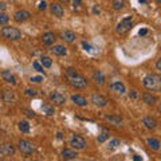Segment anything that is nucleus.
<instances>
[{
    "label": "nucleus",
    "instance_id": "obj_1",
    "mask_svg": "<svg viewBox=\"0 0 161 161\" xmlns=\"http://www.w3.org/2000/svg\"><path fill=\"white\" fill-rule=\"evenodd\" d=\"M142 85L148 90L160 92V89H161V79H160L158 75H156V74H148L147 77H144Z\"/></svg>",
    "mask_w": 161,
    "mask_h": 161
},
{
    "label": "nucleus",
    "instance_id": "obj_2",
    "mask_svg": "<svg viewBox=\"0 0 161 161\" xmlns=\"http://www.w3.org/2000/svg\"><path fill=\"white\" fill-rule=\"evenodd\" d=\"M0 35L6 39H9V40H18V39L22 38V32L15 27H3L0 30Z\"/></svg>",
    "mask_w": 161,
    "mask_h": 161
},
{
    "label": "nucleus",
    "instance_id": "obj_3",
    "mask_svg": "<svg viewBox=\"0 0 161 161\" xmlns=\"http://www.w3.org/2000/svg\"><path fill=\"white\" fill-rule=\"evenodd\" d=\"M67 78H69L70 85L75 89H85L87 86L86 78L82 77V75H79V74H75V75H73V77H67Z\"/></svg>",
    "mask_w": 161,
    "mask_h": 161
},
{
    "label": "nucleus",
    "instance_id": "obj_4",
    "mask_svg": "<svg viewBox=\"0 0 161 161\" xmlns=\"http://www.w3.org/2000/svg\"><path fill=\"white\" fill-rule=\"evenodd\" d=\"M18 147H19V150L22 152L23 154H26V156H30V154H32L35 152V145L31 142V141H28V140H20L19 141V144H18Z\"/></svg>",
    "mask_w": 161,
    "mask_h": 161
},
{
    "label": "nucleus",
    "instance_id": "obj_5",
    "mask_svg": "<svg viewBox=\"0 0 161 161\" xmlns=\"http://www.w3.org/2000/svg\"><path fill=\"white\" fill-rule=\"evenodd\" d=\"M130 28H132V16H128V18L121 20L117 24V28L115 30H117L118 34H125V32H128Z\"/></svg>",
    "mask_w": 161,
    "mask_h": 161
},
{
    "label": "nucleus",
    "instance_id": "obj_6",
    "mask_svg": "<svg viewBox=\"0 0 161 161\" xmlns=\"http://www.w3.org/2000/svg\"><path fill=\"white\" fill-rule=\"evenodd\" d=\"M70 145H71V148L74 149H85L86 148V140L83 137H80V136H73L71 140H70Z\"/></svg>",
    "mask_w": 161,
    "mask_h": 161
},
{
    "label": "nucleus",
    "instance_id": "obj_7",
    "mask_svg": "<svg viewBox=\"0 0 161 161\" xmlns=\"http://www.w3.org/2000/svg\"><path fill=\"white\" fill-rule=\"evenodd\" d=\"M14 154H15V148L12 144L6 142V144L0 145V156H3V157H11Z\"/></svg>",
    "mask_w": 161,
    "mask_h": 161
},
{
    "label": "nucleus",
    "instance_id": "obj_8",
    "mask_svg": "<svg viewBox=\"0 0 161 161\" xmlns=\"http://www.w3.org/2000/svg\"><path fill=\"white\" fill-rule=\"evenodd\" d=\"M30 16H31V14L28 11H26V9H19V11L15 12L14 19H15V22H18V23H23V22H26V20H28Z\"/></svg>",
    "mask_w": 161,
    "mask_h": 161
},
{
    "label": "nucleus",
    "instance_id": "obj_9",
    "mask_svg": "<svg viewBox=\"0 0 161 161\" xmlns=\"http://www.w3.org/2000/svg\"><path fill=\"white\" fill-rule=\"evenodd\" d=\"M50 99H51L54 103L59 105V106H62V105L66 102V97H64L62 93H59V92H53L51 94H50Z\"/></svg>",
    "mask_w": 161,
    "mask_h": 161
},
{
    "label": "nucleus",
    "instance_id": "obj_10",
    "mask_svg": "<svg viewBox=\"0 0 161 161\" xmlns=\"http://www.w3.org/2000/svg\"><path fill=\"white\" fill-rule=\"evenodd\" d=\"M50 11H51V14L54 15V16H57V18H62L64 15V9L59 3L50 4Z\"/></svg>",
    "mask_w": 161,
    "mask_h": 161
},
{
    "label": "nucleus",
    "instance_id": "obj_11",
    "mask_svg": "<svg viewBox=\"0 0 161 161\" xmlns=\"http://www.w3.org/2000/svg\"><path fill=\"white\" fill-rule=\"evenodd\" d=\"M92 102L98 108H105L108 105V99L99 94H93L92 95Z\"/></svg>",
    "mask_w": 161,
    "mask_h": 161
},
{
    "label": "nucleus",
    "instance_id": "obj_12",
    "mask_svg": "<svg viewBox=\"0 0 161 161\" xmlns=\"http://www.w3.org/2000/svg\"><path fill=\"white\" fill-rule=\"evenodd\" d=\"M110 90L117 94H125V92H126V87H125V85L122 82H119V80H114V82H112V85H110Z\"/></svg>",
    "mask_w": 161,
    "mask_h": 161
},
{
    "label": "nucleus",
    "instance_id": "obj_13",
    "mask_svg": "<svg viewBox=\"0 0 161 161\" xmlns=\"http://www.w3.org/2000/svg\"><path fill=\"white\" fill-rule=\"evenodd\" d=\"M0 97H2V99L4 101V102H7V103H11L14 102V99H15V94L12 90H9V89H4L2 94H0Z\"/></svg>",
    "mask_w": 161,
    "mask_h": 161
},
{
    "label": "nucleus",
    "instance_id": "obj_14",
    "mask_svg": "<svg viewBox=\"0 0 161 161\" xmlns=\"http://www.w3.org/2000/svg\"><path fill=\"white\" fill-rule=\"evenodd\" d=\"M142 124L148 130H154L156 126H157V121H156V118L150 117V115H148V117H145L142 119Z\"/></svg>",
    "mask_w": 161,
    "mask_h": 161
},
{
    "label": "nucleus",
    "instance_id": "obj_15",
    "mask_svg": "<svg viewBox=\"0 0 161 161\" xmlns=\"http://www.w3.org/2000/svg\"><path fill=\"white\" fill-rule=\"evenodd\" d=\"M75 38H77V36H75V34L73 31H69V30L60 32V39L64 40V42H67V43H73L75 40Z\"/></svg>",
    "mask_w": 161,
    "mask_h": 161
},
{
    "label": "nucleus",
    "instance_id": "obj_16",
    "mask_svg": "<svg viewBox=\"0 0 161 161\" xmlns=\"http://www.w3.org/2000/svg\"><path fill=\"white\" fill-rule=\"evenodd\" d=\"M93 80L99 86H103L105 85V75L102 71H99V70H95L93 73Z\"/></svg>",
    "mask_w": 161,
    "mask_h": 161
},
{
    "label": "nucleus",
    "instance_id": "obj_17",
    "mask_svg": "<svg viewBox=\"0 0 161 161\" xmlns=\"http://www.w3.org/2000/svg\"><path fill=\"white\" fill-rule=\"evenodd\" d=\"M55 35L54 32H46V34H43V36H42V42L43 44H46V46H51V44H54L55 42Z\"/></svg>",
    "mask_w": 161,
    "mask_h": 161
},
{
    "label": "nucleus",
    "instance_id": "obj_18",
    "mask_svg": "<svg viewBox=\"0 0 161 161\" xmlns=\"http://www.w3.org/2000/svg\"><path fill=\"white\" fill-rule=\"evenodd\" d=\"M51 51L54 55H58V57H66L67 55V50L64 46H62V44H57V46H54L51 48Z\"/></svg>",
    "mask_w": 161,
    "mask_h": 161
},
{
    "label": "nucleus",
    "instance_id": "obj_19",
    "mask_svg": "<svg viewBox=\"0 0 161 161\" xmlns=\"http://www.w3.org/2000/svg\"><path fill=\"white\" fill-rule=\"evenodd\" d=\"M71 101H73L75 105H78V106H82V108L87 105V99L85 98V97H82V95H79V94L71 95Z\"/></svg>",
    "mask_w": 161,
    "mask_h": 161
},
{
    "label": "nucleus",
    "instance_id": "obj_20",
    "mask_svg": "<svg viewBox=\"0 0 161 161\" xmlns=\"http://www.w3.org/2000/svg\"><path fill=\"white\" fill-rule=\"evenodd\" d=\"M2 78L6 80V82L11 83V85L16 83V78H15V75L11 74V71H8V70H4V71H2Z\"/></svg>",
    "mask_w": 161,
    "mask_h": 161
},
{
    "label": "nucleus",
    "instance_id": "obj_21",
    "mask_svg": "<svg viewBox=\"0 0 161 161\" xmlns=\"http://www.w3.org/2000/svg\"><path fill=\"white\" fill-rule=\"evenodd\" d=\"M142 101L148 105V106H153V105L156 103V101H157V98H156L153 94H150V93H145L142 95Z\"/></svg>",
    "mask_w": 161,
    "mask_h": 161
},
{
    "label": "nucleus",
    "instance_id": "obj_22",
    "mask_svg": "<svg viewBox=\"0 0 161 161\" xmlns=\"http://www.w3.org/2000/svg\"><path fill=\"white\" fill-rule=\"evenodd\" d=\"M77 152L75 150H71V149H63V152H62V158L64 160H74V158H77Z\"/></svg>",
    "mask_w": 161,
    "mask_h": 161
},
{
    "label": "nucleus",
    "instance_id": "obj_23",
    "mask_svg": "<svg viewBox=\"0 0 161 161\" xmlns=\"http://www.w3.org/2000/svg\"><path fill=\"white\" fill-rule=\"evenodd\" d=\"M105 121L113 124V125H121L122 124V118L118 117V115H105Z\"/></svg>",
    "mask_w": 161,
    "mask_h": 161
},
{
    "label": "nucleus",
    "instance_id": "obj_24",
    "mask_svg": "<svg viewBox=\"0 0 161 161\" xmlns=\"http://www.w3.org/2000/svg\"><path fill=\"white\" fill-rule=\"evenodd\" d=\"M147 142H148V145L150 148H152L153 150H160V141L157 140V138H154V137H149L148 140H147Z\"/></svg>",
    "mask_w": 161,
    "mask_h": 161
},
{
    "label": "nucleus",
    "instance_id": "obj_25",
    "mask_svg": "<svg viewBox=\"0 0 161 161\" xmlns=\"http://www.w3.org/2000/svg\"><path fill=\"white\" fill-rule=\"evenodd\" d=\"M40 63H42L43 67L48 69V67L53 66V59L50 57H47V55H42V57H40Z\"/></svg>",
    "mask_w": 161,
    "mask_h": 161
},
{
    "label": "nucleus",
    "instance_id": "obj_26",
    "mask_svg": "<svg viewBox=\"0 0 161 161\" xmlns=\"http://www.w3.org/2000/svg\"><path fill=\"white\" fill-rule=\"evenodd\" d=\"M19 130L23 133H28L30 132V124L27 121H20L19 122Z\"/></svg>",
    "mask_w": 161,
    "mask_h": 161
},
{
    "label": "nucleus",
    "instance_id": "obj_27",
    "mask_svg": "<svg viewBox=\"0 0 161 161\" xmlns=\"http://www.w3.org/2000/svg\"><path fill=\"white\" fill-rule=\"evenodd\" d=\"M42 110L46 114H48V115H53L54 113H55V110H54V108L51 106V105H48V103H43L42 105Z\"/></svg>",
    "mask_w": 161,
    "mask_h": 161
},
{
    "label": "nucleus",
    "instance_id": "obj_28",
    "mask_svg": "<svg viewBox=\"0 0 161 161\" xmlns=\"http://www.w3.org/2000/svg\"><path fill=\"white\" fill-rule=\"evenodd\" d=\"M125 6V0H113V8L114 9H122Z\"/></svg>",
    "mask_w": 161,
    "mask_h": 161
},
{
    "label": "nucleus",
    "instance_id": "obj_29",
    "mask_svg": "<svg viewBox=\"0 0 161 161\" xmlns=\"http://www.w3.org/2000/svg\"><path fill=\"white\" fill-rule=\"evenodd\" d=\"M9 22V16L7 14H4V12H0V24H7Z\"/></svg>",
    "mask_w": 161,
    "mask_h": 161
},
{
    "label": "nucleus",
    "instance_id": "obj_30",
    "mask_svg": "<svg viewBox=\"0 0 161 161\" xmlns=\"http://www.w3.org/2000/svg\"><path fill=\"white\" fill-rule=\"evenodd\" d=\"M108 138H109V133L103 132V133L101 134V136H98V142H101V144H102V142H105V141H106Z\"/></svg>",
    "mask_w": 161,
    "mask_h": 161
},
{
    "label": "nucleus",
    "instance_id": "obj_31",
    "mask_svg": "<svg viewBox=\"0 0 161 161\" xmlns=\"http://www.w3.org/2000/svg\"><path fill=\"white\" fill-rule=\"evenodd\" d=\"M32 66H34V69L36 70L38 73H44V70H43V66H42V64H40L39 62H34V63H32Z\"/></svg>",
    "mask_w": 161,
    "mask_h": 161
},
{
    "label": "nucleus",
    "instance_id": "obj_32",
    "mask_svg": "<svg viewBox=\"0 0 161 161\" xmlns=\"http://www.w3.org/2000/svg\"><path fill=\"white\" fill-rule=\"evenodd\" d=\"M66 74H67V77H73V75L78 74V71H77V70H75L74 67H69V69L66 70Z\"/></svg>",
    "mask_w": 161,
    "mask_h": 161
},
{
    "label": "nucleus",
    "instance_id": "obj_33",
    "mask_svg": "<svg viewBox=\"0 0 161 161\" xmlns=\"http://www.w3.org/2000/svg\"><path fill=\"white\" fill-rule=\"evenodd\" d=\"M26 95L27 97H35V95H36V90L35 89H27L26 90Z\"/></svg>",
    "mask_w": 161,
    "mask_h": 161
},
{
    "label": "nucleus",
    "instance_id": "obj_34",
    "mask_svg": "<svg viewBox=\"0 0 161 161\" xmlns=\"http://www.w3.org/2000/svg\"><path fill=\"white\" fill-rule=\"evenodd\" d=\"M118 145H119V141H118V140H113V141H110L109 148H110V149H114V148H117Z\"/></svg>",
    "mask_w": 161,
    "mask_h": 161
},
{
    "label": "nucleus",
    "instance_id": "obj_35",
    "mask_svg": "<svg viewBox=\"0 0 161 161\" xmlns=\"http://www.w3.org/2000/svg\"><path fill=\"white\" fill-rule=\"evenodd\" d=\"M129 97L133 98V99H137L138 98V93L136 90H129Z\"/></svg>",
    "mask_w": 161,
    "mask_h": 161
},
{
    "label": "nucleus",
    "instance_id": "obj_36",
    "mask_svg": "<svg viewBox=\"0 0 161 161\" xmlns=\"http://www.w3.org/2000/svg\"><path fill=\"white\" fill-rule=\"evenodd\" d=\"M46 8H47V3L44 2V0H43V2H40V3H39V9H40V11H44Z\"/></svg>",
    "mask_w": 161,
    "mask_h": 161
},
{
    "label": "nucleus",
    "instance_id": "obj_37",
    "mask_svg": "<svg viewBox=\"0 0 161 161\" xmlns=\"http://www.w3.org/2000/svg\"><path fill=\"white\" fill-rule=\"evenodd\" d=\"M31 80H32V82L39 83V82H42V80H43V78H42V77H32V78H31Z\"/></svg>",
    "mask_w": 161,
    "mask_h": 161
},
{
    "label": "nucleus",
    "instance_id": "obj_38",
    "mask_svg": "<svg viewBox=\"0 0 161 161\" xmlns=\"http://www.w3.org/2000/svg\"><path fill=\"white\" fill-rule=\"evenodd\" d=\"M24 112H26V114L28 115V117H35V113L34 112H31V110H27V109H23Z\"/></svg>",
    "mask_w": 161,
    "mask_h": 161
},
{
    "label": "nucleus",
    "instance_id": "obj_39",
    "mask_svg": "<svg viewBox=\"0 0 161 161\" xmlns=\"http://www.w3.org/2000/svg\"><path fill=\"white\" fill-rule=\"evenodd\" d=\"M80 3H82V0H73L74 7H79V6H80Z\"/></svg>",
    "mask_w": 161,
    "mask_h": 161
},
{
    "label": "nucleus",
    "instance_id": "obj_40",
    "mask_svg": "<svg viewBox=\"0 0 161 161\" xmlns=\"http://www.w3.org/2000/svg\"><path fill=\"white\" fill-rule=\"evenodd\" d=\"M147 34H148L147 28H142V30H140V31H138V35H147Z\"/></svg>",
    "mask_w": 161,
    "mask_h": 161
},
{
    "label": "nucleus",
    "instance_id": "obj_41",
    "mask_svg": "<svg viewBox=\"0 0 161 161\" xmlns=\"http://www.w3.org/2000/svg\"><path fill=\"white\" fill-rule=\"evenodd\" d=\"M156 67H157L158 71L161 70V58H160V59H157V63H156Z\"/></svg>",
    "mask_w": 161,
    "mask_h": 161
},
{
    "label": "nucleus",
    "instance_id": "obj_42",
    "mask_svg": "<svg viewBox=\"0 0 161 161\" xmlns=\"http://www.w3.org/2000/svg\"><path fill=\"white\" fill-rule=\"evenodd\" d=\"M82 46L85 47V50H87V51H89V50H92V48H90V44L86 43V42H83V43H82Z\"/></svg>",
    "mask_w": 161,
    "mask_h": 161
},
{
    "label": "nucleus",
    "instance_id": "obj_43",
    "mask_svg": "<svg viewBox=\"0 0 161 161\" xmlns=\"http://www.w3.org/2000/svg\"><path fill=\"white\" fill-rule=\"evenodd\" d=\"M4 11H6V4L0 3V12H4Z\"/></svg>",
    "mask_w": 161,
    "mask_h": 161
},
{
    "label": "nucleus",
    "instance_id": "obj_44",
    "mask_svg": "<svg viewBox=\"0 0 161 161\" xmlns=\"http://www.w3.org/2000/svg\"><path fill=\"white\" fill-rule=\"evenodd\" d=\"M133 160H136V161H138V160H142V158H141V157H140V156H134V157H133Z\"/></svg>",
    "mask_w": 161,
    "mask_h": 161
},
{
    "label": "nucleus",
    "instance_id": "obj_45",
    "mask_svg": "<svg viewBox=\"0 0 161 161\" xmlns=\"http://www.w3.org/2000/svg\"><path fill=\"white\" fill-rule=\"evenodd\" d=\"M57 137H58V140H60V138H62V133H58Z\"/></svg>",
    "mask_w": 161,
    "mask_h": 161
},
{
    "label": "nucleus",
    "instance_id": "obj_46",
    "mask_svg": "<svg viewBox=\"0 0 161 161\" xmlns=\"http://www.w3.org/2000/svg\"><path fill=\"white\" fill-rule=\"evenodd\" d=\"M60 3H69V0H59Z\"/></svg>",
    "mask_w": 161,
    "mask_h": 161
},
{
    "label": "nucleus",
    "instance_id": "obj_47",
    "mask_svg": "<svg viewBox=\"0 0 161 161\" xmlns=\"http://www.w3.org/2000/svg\"><path fill=\"white\" fill-rule=\"evenodd\" d=\"M154 2H156V3H158V4H160V3H161V0H154Z\"/></svg>",
    "mask_w": 161,
    "mask_h": 161
},
{
    "label": "nucleus",
    "instance_id": "obj_48",
    "mask_svg": "<svg viewBox=\"0 0 161 161\" xmlns=\"http://www.w3.org/2000/svg\"><path fill=\"white\" fill-rule=\"evenodd\" d=\"M140 2H141V3H147V0H140Z\"/></svg>",
    "mask_w": 161,
    "mask_h": 161
}]
</instances>
